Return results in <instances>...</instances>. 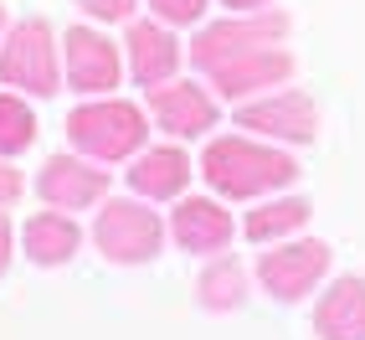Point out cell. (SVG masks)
<instances>
[{"mask_svg": "<svg viewBox=\"0 0 365 340\" xmlns=\"http://www.w3.org/2000/svg\"><path fill=\"white\" fill-rule=\"evenodd\" d=\"M309 216H314V201L278 196V201H262L257 211H247L242 232H247V242H278V237H294L299 227H309Z\"/></svg>", "mask_w": 365, "mask_h": 340, "instance_id": "cell-18", "label": "cell"}, {"mask_svg": "<svg viewBox=\"0 0 365 340\" xmlns=\"http://www.w3.org/2000/svg\"><path fill=\"white\" fill-rule=\"evenodd\" d=\"M324 274H329V248L319 237H288V242H278L273 253L257 258V279H262V289L278 304L309 299Z\"/></svg>", "mask_w": 365, "mask_h": 340, "instance_id": "cell-6", "label": "cell"}, {"mask_svg": "<svg viewBox=\"0 0 365 340\" xmlns=\"http://www.w3.org/2000/svg\"><path fill=\"white\" fill-rule=\"evenodd\" d=\"M175 67H180L175 31H170L165 21H134V26H129V72H134V78L144 88H155L165 78H175Z\"/></svg>", "mask_w": 365, "mask_h": 340, "instance_id": "cell-14", "label": "cell"}, {"mask_svg": "<svg viewBox=\"0 0 365 340\" xmlns=\"http://www.w3.org/2000/svg\"><path fill=\"white\" fill-rule=\"evenodd\" d=\"M129 186L144 201H170L190 186V155L175 144H160V150H139V160L129 165Z\"/></svg>", "mask_w": 365, "mask_h": 340, "instance_id": "cell-15", "label": "cell"}, {"mask_svg": "<svg viewBox=\"0 0 365 340\" xmlns=\"http://www.w3.org/2000/svg\"><path fill=\"white\" fill-rule=\"evenodd\" d=\"M62 78L67 88H78L83 99H103L108 88H118L124 78V57L103 31H88V26H72L62 36Z\"/></svg>", "mask_w": 365, "mask_h": 340, "instance_id": "cell-7", "label": "cell"}, {"mask_svg": "<svg viewBox=\"0 0 365 340\" xmlns=\"http://www.w3.org/2000/svg\"><path fill=\"white\" fill-rule=\"evenodd\" d=\"M36 191L46 206H62V211H78L108 196V170L88 165V155H52L36 176Z\"/></svg>", "mask_w": 365, "mask_h": 340, "instance_id": "cell-10", "label": "cell"}, {"mask_svg": "<svg viewBox=\"0 0 365 340\" xmlns=\"http://www.w3.org/2000/svg\"><path fill=\"white\" fill-rule=\"evenodd\" d=\"M237 222H232V211L222 201H211V196H185L175 206V216H170V237L180 242L185 253H227V242H232Z\"/></svg>", "mask_w": 365, "mask_h": 340, "instance_id": "cell-12", "label": "cell"}, {"mask_svg": "<svg viewBox=\"0 0 365 340\" xmlns=\"http://www.w3.org/2000/svg\"><path fill=\"white\" fill-rule=\"evenodd\" d=\"M21 191H26V181H21V170H11V160L0 155V206L21 201Z\"/></svg>", "mask_w": 365, "mask_h": 340, "instance_id": "cell-22", "label": "cell"}, {"mask_svg": "<svg viewBox=\"0 0 365 340\" xmlns=\"http://www.w3.org/2000/svg\"><path fill=\"white\" fill-rule=\"evenodd\" d=\"M93 248H98L108 263L118 269H139V263H155L160 248H165V222L160 211L144 206V196H118V201H103L98 222H93Z\"/></svg>", "mask_w": 365, "mask_h": 340, "instance_id": "cell-4", "label": "cell"}, {"mask_svg": "<svg viewBox=\"0 0 365 340\" xmlns=\"http://www.w3.org/2000/svg\"><path fill=\"white\" fill-rule=\"evenodd\" d=\"M0 83L21 88L31 99H52L62 88V46L41 16H26L6 31V52H0Z\"/></svg>", "mask_w": 365, "mask_h": 340, "instance_id": "cell-3", "label": "cell"}, {"mask_svg": "<svg viewBox=\"0 0 365 340\" xmlns=\"http://www.w3.org/2000/svg\"><path fill=\"white\" fill-rule=\"evenodd\" d=\"M294 78V52H283L278 46H257V52H242L222 67H211V88L222 93V99H247L257 88H278Z\"/></svg>", "mask_w": 365, "mask_h": 340, "instance_id": "cell-11", "label": "cell"}, {"mask_svg": "<svg viewBox=\"0 0 365 340\" xmlns=\"http://www.w3.org/2000/svg\"><path fill=\"white\" fill-rule=\"evenodd\" d=\"M67 139L88 160H129L150 139V119L139 104L124 99H88L67 114Z\"/></svg>", "mask_w": 365, "mask_h": 340, "instance_id": "cell-2", "label": "cell"}, {"mask_svg": "<svg viewBox=\"0 0 365 340\" xmlns=\"http://www.w3.org/2000/svg\"><path fill=\"white\" fill-rule=\"evenodd\" d=\"M222 6H227V11H267L273 0H222Z\"/></svg>", "mask_w": 365, "mask_h": 340, "instance_id": "cell-24", "label": "cell"}, {"mask_svg": "<svg viewBox=\"0 0 365 340\" xmlns=\"http://www.w3.org/2000/svg\"><path fill=\"white\" fill-rule=\"evenodd\" d=\"M21 248H26V258L36 263V269H62V263L83 248V227L72 222V216L57 211H36L26 227H21Z\"/></svg>", "mask_w": 365, "mask_h": 340, "instance_id": "cell-16", "label": "cell"}, {"mask_svg": "<svg viewBox=\"0 0 365 340\" xmlns=\"http://www.w3.org/2000/svg\"><path fill=\"white\" fill-rule=\"evenodd\" d=\"M314 335L319 340H365V279L345 274L314 304Z\"/></svg>", "mask_w": 365, "mask_h": 340, "instance_id": "cell-13", "label": "cell"}, {"mask_svg": "<svg viewBox=\"0 0 365 340\" xmlns=\"http://www.w3.org/2000/svg\"><path fill=\"white\" fill-rule=\"evenodd\" d=\"M36 144V114L26 99H16V93H0V155L16 160L26 155Z\"/></svg>", "mask_w": 365, "mask_h": 340, "instance_id": "cell-19", "label": "cell"}, {"mask_svg": "<svg viewBox=\"0 0 365 340\" xmlns=\"http://www.w3.org/2000/svg\"><path fill=\"white\" fill-rule=\"evenodd\" d=\"M150 114L155 124L180 134V139H196V134H211L216 119H222V109H216V99L201 88V83H155L150 88Z\"/></svg>", "mask_w": 365, "mask_h": 340, "instance_id": "cell-9", "label": "cell"}, {"mask_svg": "<svg viewBox=\"0 0 365 340\" xmlns=\"http://www.w3.org/2000/svg\"><path fill=\"white\" fill-rule=\"evenodd\" d=\"M196 289H201V309L232 314V309H242V299H247V269H242V258H232V253H211Z\"/></svg>", "mask_w": 365, "mask_h": 340, "instance_id": "cell-17", "label": "cell"}, {"mask_svg": "<svg viewBox=\"0 0 365 340\" xmlns=\"http://www.w3.org/2000/svg\"><path fill=\"white\" fill-rule=\"evenodd\" d=\"M150 11L165 21V26H196L206 16V0H150Z\"/></svg>", "mask_w": 365, "mask_h": 340, "instance_id": "cell-20", "label": "cell"}, {"mask_svg": "<svg viewBox=\"0 0 365 340\" xmlns=\"http://www.w3.org/2000/svg\"><path fill=\"white\" fill-rule=\"evenodd\" d=\"M201 176L211 181V191H222L232 201H257V196H273V191L294 186L299 181V160L278 150V144H257V139H211L206 155H201Z\"/></svg>", "mask_w": 365, "mask_h": 340, "instance_id": "cell-1", "label": "cell"}, {"mask_svg": "<svg viewBox=\"0 0 365 340\" xmlns=\"http://www.w3.org/2000/svg\"><path fill=\"white\" fill-rule=\"evenodd\" d=\"M83 11L98 16V21H129L139 11V0H83Z\"/></svg>", "mask_w": 365, "mask_h": 340, "instance_id": "cell-21", "label": "cell"}, {"mask_svg": "<svg viewBox=\"0 0 365 340\" xmlns=\"http://www.w3.org/2000/svg\"><path fill=\"white\" fill-rule=\"evenodd\" d=\"M0 36H6V6H0Z\"/></svg>", "mask_w": 365, "mask_h": 340, "instance_id": "cell-25", "label": "cell"}, {"mask_svg": "<svg viewBox=\"0 0 365 340\" xmlns=\"http://www.w3.org/2000/svg\"><path fill=\"white\" fill-rule=\"evenodd\" d=\"M237 124L252 129V134H267L278 144H309L319 134V109H314L309 93H267V99H252L237 109Z\"/></svg>", "mask_w": 365, "mask_h": 340, "instance_id": "cell-8", "label": "cell"}, {"mask_svg": "<svg viewBox=\"0 0 365 340\" xmlns=\"http://www.w3.org/2000/svg\"><path fill=\"white\" fill-rule=\"evenodd\" d=\"M288 36V16L283 11H237L232 21H216V26L196 31V41H190V62H196L201 72L222 67L242 52H257V46H278Z\"/></svg>", "mask_w": 365, "mask_h": 340, "instance_id": "cell-5", "label": "cell"}, {"mask_svg": "<svg viewBox=\"0 0 365 340\" xmlns=\"http://www.w3.org/2000/svg\"><path fill=\"white\" fill-rule=\"evenodd\" d=\"M11 248H16V232H11V216L0 211V274L11 269Z\"/></svg>", "mask_w": 365, "mask_h": 340, "instance_id": "cell-23", "label": "cell"}]
</instances>
